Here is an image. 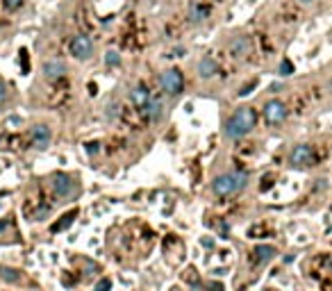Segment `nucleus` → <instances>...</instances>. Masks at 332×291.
Masks as SVG:
<instances>
[{
  "instance_id": "nucleus-1",
  "label": "nucleus",
  "mask_w": 332,
  "mask_h": 291,
  "mask_svg": "<svg viewBox=\"0 0 332 291\" xmlns=\"http://www.w3.org/2000/svg\"><path fill=\"white\" fill-rule=\"evenodd\" d=\"M257 125V114H255L253 107H239L230 118L225 121V127H223V134L230 141H239L244 139L246 134L255 130Z\"/></svg>"
},
{
  "instance_id": "nucleus-2",
  "label": "nucleus",
  "mask_w": 332,
  "mask_h": 291,
  "mask_svg": "<svg viewBox=\"0 0 332 291\" xmlns=\"http://www.w3.org/2000/svg\"><path fill=\"white\" fill-rule=\"evenodd\" d=\"M246 184H248L246 173L230 171V173H221V175L214 177V180H212V191L218 196V198H227V196L239 193Z\"/></svg>"
},
{
  "instance_id": "nucleus-3",
  "label": "nucleus",
  "mask_w": 332,
  "mask_h": 291,
  "mask_svg": "<svg viewBox=\"0 0 332 291\" xmlns=\"http://www.w3.org/2000/svg\"><path fill=\"white\" fill-rule=\"evenodd\" d=\"M159 86L166 95H180L184 89V77L177 68H166V71L159 75Z\"/></svg>"
},
{
  "instance_id": "nucleus-4",
  "label": "nucleus",
  "mask_w": 332,
  "mask_h": 291,
  "mask_svg": "<svg viewBox=\"0 0 332 291\" xmlns=\"http://www.w3.org/2000/svg\"><path fill=\"white\" fill-rule=\"evenodd\" d=\"M287 116H289V109H287V105L282 103V100L273 98L264 105V118H266V123L271 127L282 125V123L287 121Z\"/></svg>"
},
{
  "instance_id": "nucleus-5",
  "label": "nucleus",
  "mask_w": 332,
  "mask_h": 291,
  "mask_svg": "<svg viewBox=\"0 0 332 291\" xmlns=\"http://www.w3.org/2000/svg\"><path fill=\"white\" fill-rule=\"evenodd\" d=\"M77 191V180L71 177L68 173H57L53 175V193L55 198H71Z\"/></svg>"
},
{
  "instance_id": "nucleus-6",
  "label": "nucleus",
  "mask_w": 332,
  "mask_h": 291,
  "mask_svg": "<svg viewBox=\"0 0 332 291\" xmlns=\"http://www.w3.org/2000/svg\"><path fill=\"white\" fill-rule=\"evenodd\" d=\"M71 55L75 59H80V62L89 59L91 55H93V41H91L86 34L73 36V39H71Z\"/></svg>"
},
{
  "instance_id": "nucleus-7",
  "label": "nucleus",
  "mask_w": 332,
  "mask_h": 291,
  "mask_svg": "<svg viewBox=\"0 0 332 291\" xmlns=\"http://www.w3.org/2000/svg\"><path fill=\"white\" fill-rule=\"evenodd\" d=\"M41 73H43L45 80H62L64 75H66V64H64V59H45L43 66H41Z\"/></svg>"
},
{
  "instance_id": "nucleus-8",
  "label": "nucleus",
  "mask_w": 332,
  "mask_h": 291,
  "mask_svg": "<svg viewBox=\"0 0 332 291\" xmlns=\"http://www.w3.org/2000/svg\"><path fill=\"white\" fill-rule=\"evenodd\" d=\"M289 162H291V166H309V164L314 162V148L307 143L296 146L289 155Z\"/></svg>"
},
{
  "instance_id": "nucleus-9",
  "label": "nucleus",
  "mask_w": 332,
  "mask_h": 291,
  "mask_svg": "<svg viewBox=\"0 0 332 291\" xmlns=\"http://www.w3.org/2000/svg\"><path fill=\"white\" fill-rule=\"evenodd\" d=\"M30 139H32V146L39 150L48 148L50 146V139H53V132H50L48 125H34L30 130Z\"/></svg>"
},
{
  "instance_id": "nucleus-10",
  "label": "nucleus",
  "mask_w": 332,
  "mask_h": 291,
  "mask_svg": "<svg viewBox=\"0 0 332 291\" xmlns=\"http://www.w3.org/2000/svg\"><path fill=\"white\" fill-rule=\"evenodd\" d=\"M130 100H132V105H134L136 109H141V112H146V107H148V105H150V100H153V95H150L148 86L139 84V86H134V89L130 91Z\"/></svg>"
},
{
  "instance_id": "nucleus-11",
  "label": "nucleus",
  "mask_w": 332,
  "mask_h": 291,
  "mask_svg": "<svg viewBox=\"0 0 332 291\" xmlns=\"http://www.w3.org/2000/svg\"><path fill=\"white\" fill-rule=\"evenodd\" d=\"M196 71H198L200 80H212V77L218 73V64L214 62L212 57H200L198 64H196Z\"/></svg>"
},
{
  "instance_id": "nucleus-12",
  "label": "nucleus",
  "mask_w": 332,
  "mask_h": 291,
  "mask_svg": "<svg viewBox=\"0 0 332 291\" xmlns=\"http://www.w3.org/2000/svg\"><path fill=\"white\" fill-rule=\"evenodd\" d=\"M227 50H230V55H232L234 59L246 57V55L250 53V41H248V36H234V39L230 41V45H227Z\"/></svg>"
},
{
  "instance_id": "nucleus-13",
  "label": "nucleus",
  "mask_w": 332,
  "mask_h": 291,
  "mask_svg": "<svg viewBox=\"0 0 332 291\" xmlns=\"http://www.w3.org/2000/svg\"><path fill=\"white\" fill-rule=\"evenodd\" d=\"M275 255H277V250L273 248L271 244H259L257 248H255V259H257L259 266H262V264H268Z\"/></svg>"
},
{
  "instance_id": "nucleus-14",
  "label": "nucleus",
  "mask_w": 332,
  "mask_h": 291,
  "mask_svg": "<svg viewBox=\"0 0 332 291\" xmlns=\"http://www.w3.org/2000/svg\"><path fill=\"white\" fill-rule=\"evenodd\" d=\"M146 116H148L150 123H159L164 116V103L159 98H153L150 100V105L146 107Z\"/></svg>"
},
{
  "instance_id": "nucleus-15",
  "label": "nucleus",
  "mask_w": 332,
  "mask_h": 291,
  "mask_svg": "<svg viewBox=\"0 0 332 291\" xmlns=\"http://www.w3.org/2000/svg\"><path fill=\"white\" fill-rule=\"evenodd\" d=\"M207 16H209V7H203V5H194L189 12L191 23H203Z\"/></svg>"
},
{
  "instance_id": "nucleus-16",
  "label": "nucleus",
  "mask_w": 332,
  "mask_h": 291,
  "mask_svg": "<svg viewBox=\"0 0 332 291\" xmlns=\"http://www.w3.org/2000/svg\"><path fill=\"white\" fill-rule=\"evenodd\" d=\"M75 218H77V209H73V212L64 214V216H62V221H59V223H55V225H53V232H62V230H66V227L71 225V223L75 221Z\"/></svg>"
},
{
  "instance_id": "nucleus-17",
  "label": "nucleus",
  "mask_w": 332,
  "mask_h": 291,
  "mask_svg": "<svg viewBox=\"0 0 332 291\" xmlns=\"http://www.w3.org/2000/svg\"><path fill=\"white\" fill-rule=\"evenodd\" d=\"M0 277H3L5 282H9V284H16V282H21V273H18L16 268H9V266L0 268Z\"/></svg>"
},
{
  "instance_id": "nucleus-18",
  "label": "nucleus",
  "mask_w": 332,
  "mask_h": 291,
  "mask_svg": "<svg viewBox=\"0 0 332 291\" xmlns=\"http://www.w3.org/2000/svg\"><path fill=\"white\" fill-rule=\"evenodd\" d=\"M105 64H107V66H118V64H121V55H118L116 50H107V53H105Z\"/></svg>"
},
{
  "instance_id": "nucleus-19",
  "label": "nucleus",
  "mask_w": 332,
  "mask_h": 291,
  "mask_svg": "<svg viewBox=\"0 0 332 291\" xmlns=\"http://www.w3.org/2000/svg\"><path fill=\"white\" fill-rule=\"evenodd\" d=\"M277 73H280L282 77L291 75V73H294V64H291L289 59H282V62H280V66H277Z\"/></svg>"
},
{
  "instance_id": "nucleus-20",
  "label": "nucleus",
  "mask_w": 332,
  "mask_h": 291,
  "mask_svg": "<svg viewBox=\"0 0 332 291\" xmlns=\"http://www.w3.org/2000/svg\"><path fill=\"white\" fill-rule=\"evenodd\" d=\"M93 291H112V280H109V277H103V280H98V284H96Z\"/></svg>"
},
{
  "instance_id": "nucleus-21",
  "label": "nucleus",
  "mask_w": 332,
  "mask_h": 291,
  "mask_svg": "<svg viewBox=\"0 0 332 291\" xmlns=\"http://www.w3.org/2000/svg\"><path fill=\"white\" fill-rule=\"evenodd\" d=\"M3 5H5V9H9V12H14V9L23 7V0H3Z\"/></svg>"
},
{
  "instance_id": "nucleus-22",
  "label": "nucleus",
  "mask_w": 332,
  "mask_h": 291,
  "mask_svg": "<svg viewBox=\"0 0 332 291\" xmlns=\"http://www.w3.org/2000/svg\"><path fill=\"white\" fill-rule=\"evenodd\" d=\"M9 100V91H7V86L3 84V82H0V107H3L5 103H7Z\"/></svg>"
},
{
  "instance_id": "nucleus-23",
  "label": "nucleus",
  "mask_w": 332,
  "mask_h": 291,
  "mask_svg": "<svg viewBox=\"0 0 332 291\" xmlns=\"http://www.w3.org/2000/svg\"><path fill=\"white\" fill-rule=\"evenodd\" d=\"M255 86H257V80H253V82H250V84H246V86H244V89H241V91H239V95H248V93H250V91H253V89H255Z\"/></svg>"
},
{
  "instance_id": "nucleus-24",
  "label": "nucleus",
  "mask_w": 332,
  "mask_h": 291,
  "mask_svg": "<svg viewBox=\"0 0 332 291\" xmlns=\"http://www.w3.org/2000/svg\"><path fill=\"white\" fill-rule=\"evenodd\" d=\"M98 146H100L98 141H93V143H86V153H89V155H96V153H98V150H100Z\"/></svg>"
},
{
  "instance_id": "nucleus-25",
  "label": "nucleus",
  "mask_w": 332,
  "mask_h": 291,
  "mask_svg": "<svg viewBox=\"0 0 332 291\" xmlns=\"http://www.w3.org/2000/svg\"><path fill=\"white\" fill-rule=\"evenodd\" d=\"M200 246H203V248H214V239L205 236V239H200Z\"/></svg>"
},
{
  "instance_id": "nucleus-26",
  "label": "nucleus",
  "mask_w": 332,
  "mask_h": 291,
  "mask_svg": "<svg viewBox=\"0 0 332 291\" xmlns=\"http://www.w3.org/2000/svg\"><path fill=\"white\" fill-rule=\"evenodd\" d=\"M298 3H300V5H312L314 0H298Z\"/></svg>"
}]
</instances>
